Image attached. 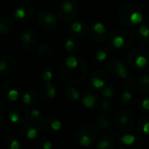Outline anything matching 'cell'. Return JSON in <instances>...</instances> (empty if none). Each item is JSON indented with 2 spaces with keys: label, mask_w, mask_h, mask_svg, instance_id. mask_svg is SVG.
Returning a JSON list of instances; mask_svg holds the SVG:
<instances>
[{
  "label": "cell",
  "mask_w": 149,
  "mask_h": 149,
  "mask_svg": "<svg viewBox=\"0 0 149 149\" xmlns=\"http://www.w3.org/2000/svg\"><path fill=\"white\" fill-rule=\"evenodd\" d=\"M87 75V65L81 58L68 56L63 61L60 68V77L66 85L79 84L86 79Z\"/></svg>",
  "instance_id": "6da1fadb"
},
{
  "label": "cell",
  "mask_w": 149,
  "mask_h": 149,
  "mask_svg": "<svg viewBox=\"0 0 149 149\" xmlns=\"http://www.w3.org/2000/svg\"><path fill=\"white\" fill-rule=\"evenodd\" d=\"M118 18L122 25L127 26H134L143 21L144 13L137 4L127 2L120 7Z\"/></svg>",
  "instance_id": "7a4b0ae2"
},
{
  "label": "cell",
  "mask_w": 149,
  "mask_h": 149,
  "mask_svg": "<svg viewBox=\"0 0 149 149\" xmlns=\"http://www.w3.org/2000/svg\"><path fill=\"white\" fill-rule=\"evenodd\" d=\"M52 7L56 16L66 22L73 20L79 11L78 0H53Z\"/></svg>",
  "instance_id": "3957f363"
},
{
  "label": "cell",
  "mask_w": 149,
  "mask_h": 149,
  "mask_svg": "<svg viewBox=\"0 0 149 149\" xmlns=\"http://www.w3.org/2000/svg\"><path fill=\"white\" fill-rule=\"evenodd\" d=\"M135 40L133 32L126 29H114L107 37L109 45L114 49H123L130 47Z\"/></svg>",
  "instance_id": "277c9868"
},
{
  "label": "cell",
  "mask_w": 149,
  "mask_h": 149,
  "mask_svg": "<svg viewBox=\"0 0 149 149\" xmlns=\"http://www.w3.org/2000/svg\"><path fill=\"white\" fill-rule=\"evenodd\" d=\"M127 60L137 71L149 70V51L144 47H135L130 50L127 54Z\"/></svg>",
  "instance_id": "5b68a950"
},
{
  "label": "cell",
  "mask_w": 149,
  "mask_h": 149,
  "mask_svg": "<svg viewBox=\"0 0 149 149\" xmlns=\"http://www.w3.org/2000/svg\"><path fill=\"white\" fill-rule=\"evenodd\" d=\"M97 138V129L91 125H84L79 127L73 135L75 144L79 147H89L96 141Z\"/></svg>",
  "instance_id": "8992f818"
},
{
  "label": "cell",
  "mask_w": 149,
  "mask_h": 149,
  "mask_svg": "<svg viewBox=\"0 0 149 149\" xmlns=\"http://www.w3.org/2000/svg\"><path fill=\"white\" fill-rule=\"evenodd\" d=\"M55 15V13H52L47 10L39 11L37 15V21L39 27L47 32H54L58 25V18Z\"/></svg>",
  "instance_id": "52a82bcc"
},
{
  "label": "cell",
  "mask_w": 149,
  "mask_h": 149,
  "mask_svg": "<svg viewBox=\"0 0 149 149\" xmlns=\"http://www.w3.org/2000/svg\"><path fill=\"white\" fill-rule=\"evenodd\" d=\"M36 12V4L32 1L25 0L17 4L13 11L16 19L25 22L31 19Z\"/></svg>",
  "instance_id": "ba28073f"
},
{
  "label": "cell",
  "mask_w": 149,
  "mask_h": 149,
  "mask_svg": "<svg viewBox=\"0 0 149 149\" xmlns=\"http://www.w3.org/2000/svg\"><path fill=\"white\" fill-rule=\"evenodd\" d=\"M38 40V32L32 26L24 27L19 36L20 44L25 50H32L37 46Z\"/></svg>",
  "instance_id": "9c48e42d"
},
{
  "label": "cell",
  "mask_w": 149,
  "mask_h": 149,
  "mask_svg": "<svg viewBox=\"0 0 149 149\" xmlns=\"http://www.w3.org/2000/svg\"><path fill=\"white\" fill-rule=\"evenodd\" d=\"M7 115L12 123L19 125H23L30 119V113H28L27 110L20 105H11L7 111Z\"/></svg>",
  "instance_id": "30bf717a"
},
{
  "label": "cell",
  "mask_w": 149,
  "mask_h": 149,
  "mask_svg": "<svg viewBox=\"0 0 149 149\" xmlns=\"http://www.w3.org/2000/svg\"><path fill=\"white\" fill-rule=\"evenodd\" d=\"M115 124L120 132L130 133L134 128V116L128 111L122 110L117 113Z\"/></svg>",
  "instance_id": "8fae6325"
},
{
  "label": "cell",
  "mask_w": 149,
  "mask_h": 149,
  "mask_svg": "<svg viewBox=\"0 0 149 149\" xmlns=\"http://www.w3.org/2000/svg\"><path fill=\"white\" fill-rule=\"evenodd\" d=\"M20 97V90L18 86L11 82L8 81L3 83L1 89V97L5 103H13L17 101Z\"/></svg>",
  "instance_id": "7c38bea8"
},
{
  "label": "cell",
  "mask_w": 149,
  "mask_h": 149,
  "mask_svg": "<svg viewBox=\"0 0 149 149\" xmlns=\"http://www.w3.org/2000/svg\"><path fill=\"white\" fill-rule=\"evenodd\" d=\"M90 39L94 43H102L107 37V31L105 25L101 22H93L89 27Z\"/></svg>",
  "instance_id": "4fadbf2b"
},
{
  "label": "cell",
  "mask_w": 149,
  "mask_h": 149,
  "mask_svg": "<svg viewBox=\"0 0 149 149\" xmlns=\"http://www.w3.org/2000/svg\"><path fill=\"white\" fill-rule=\"evenodd\" d=\"M120 131L113 129L107 132L105 135L102 136V138L99 141L96 149H114L115 148V143L120 140Z\"/></svg>",
  "instance_id": "5bb4252c"
},
{
  "label": "cell",
  "mask_w": 149,
  "mask_h": 149,
  "mask_svg": "<svg viewBox=\"0 0 149 149\" xmlns=\"http://www.w3.org/2000/svg\"><path fill=\"white\" fill-rule=\"evenodd\" d=\"M17 69L16 60L9 54H4L0 61V75L5 79L10 76Z\"/></svg>",
  "instance_id": "9a60e30c"
},
{
  "label": "cell",
  "mask_w": 149,
  "mask_h": 149,
  "mask_svg": "<svg viewBox=\"0 0 149 149\" xmlns=\"http://www.w3.org/2000/svg\"><path fill=\"white\" fill-rule=\"evenodd\" d=\"M119 148L120 149H142L143 141L140 137L127 133L120 138Z\"/></svg>",
  "instance_id": "2e32d148"
},
{
  "label": "cell",
  "mask_w": 149,
  "mask_h": 149,
  "mask_svg": "<svg viewBox=\"0 0 149 149\" xmlns=\"http://www.w3.org/2000/svg\"><path fill=\"white\" fill-rule=\"evenodd\" d=\"M107 69L110 74L123 80H125L129 76L125 64L117 59H113L109 61L107 64Z\"/></svg>",
  "instance_id": "e0dca14e"
},
{
  "label": "cell",
  "mask_w": 149,
  "mask_h": 149,
  "mask_svg": "<svg viewBox=\"0 0 149 149\" xmlns=\"http://www.w3.org/2000/svg\"><path fill=\"white\" fill-rule=\"evenodd\" d=\"M40 127H42L41 125L36 124L29 119L24 124L20 125L19 133H20V135L24 139L34 140L39 134Z\"/></svg>",
  "instance_id": "ac0fdd59"
},
{
  "label": "cell",
  "mask_w": 149,
  "mask_h": 149,
  "mask_svg": "<svg viewBox=\"0 0 149 149\" xmlns=\"http://www.w3.org/2000/svg\"><path fill=\"white\" fill-rule=\"evenodd\" d=\"M39 99L43 103H49L57 96V87L52 82H45L39 90Z\"/></svg>",
  "instance_id": "d6986e66"
},
{
  "label": "cell",
  "mask_w": 149,
  "mask_h": 149,
  "mask_svg": "<svg viewBox=\"0 0 149 149\" xmlns=\"http://www.w3.org/2000/svg\"><path fill=\"white\" fill-rule=\"evenodd\" d=\"M107 82H108V74L104 69L95 70L91 75L90 83L95 89H101L106 87Z\"/></svg>",
  "instance_id": "ffe728a7"
},
{
  "label": "cell",
  "mask_w": 149,
  "mask_h": 149,
  "mask_svg": "<svg viewBox=\"0 0 149 149\" xmlns=\"http://www.w3.org/2000/svg\"><path fill=\"white\" fill-rule=\"evenodd\" d=\"M41 126L43 130L47 133H56L61 129L62 124L58 118L50 116V117L44 119L41 124Z\"/></svg>",
  "instance_id": "44dd1931"
},
{
  "label": "cell",
  "mask_w": 149,
  "mask_h": 149,
  "mask_svg": "<svg viewBox=\"0 0 149 149\" xmlns=\"http://www.w3.org/2000/svg\"><path fill=\"white\" fill-rule=\"evenodd\" d=\"M69 31L76 37H83L88 33L89 28L84 22L73 21L69 25Z\"/></svg>",
  "instance_id": "7402d4cb"
},
{
  "label": "cell",
  "mask_w": 149,
  "mask_h": 149,
  "mask_svg": "<svg viewBox=\"0 0 149 149\" xmlns=\"http://www.w3.org/2000/svg\"><path fill=\"white\" fill-rule=\"evenodd\" d=\"M14 20L9 15H3L0 19V32L2 35L7 34L13 29Z\"/></svg>",
  "instance_id": "603a6c76"
},
{
  "label": "cell",
  "mask_w": 149,
  "mask_h": 149,
  "mask_svg": "<svg viewBox=\"0 0 149 149\" xmlns=\"http://www.w3.org/2000/svg\"><path fill=\"white\" fill-rule=\"evenodd\" d=\"M64 48L65 50V52L69 53V54H74L76 52H78L80 48V42L79 40V39L76 36H72L68 38L64 44Z\"/></svg>",
  "instance_id": "cb8c5ba5"
},
{
  "label": "cell",
  "mask_w": 149,
  "mask_h": 149,
  "mask_svg": "<svg viewBox=\"0 0 149 149\" xmlns=\"http://www.w3.org/2000/svg\"><path fill=\"white\" fill-rule=\"evenodd\" d=\"M39 99V94H38L33 90H29L25 91L22 96V102L26 105H35Z\"/></svg>",
  "instance_id": "d4e9b609"
},
{
  "label": "cell",
  "mask_w": 149,
  "mask_h": 149,
  "mask_svg": "<svg viewBox=\"0 0 149 149\" xmlns=\"http://www.w3.org/2000/svg\"><path fill=\"white\" fill-rule=\"evenodd\" d=\"M2 145L3 149H20L19 141L10 134H7L3 138Z\"/></svg>",
  "instance_id": "484cf974"
},
{
  "label": "cell",
  "mask_w": 149,
  "mask_h": 149,
  "mask_svg": "<svg viewBox=\"0 0 149 149\" xmlns=\"http://www.w3.org/2000/svg\"><path fill=\"white\" fill-rule=\"evenodd\" d=\"M137 40L142 45L149 44V28L146 25H141L137 30Z\"/></svg>",
  "instance_id": "4316f807"
},
{
  "label": "cell",
  "mask_w": 149,
  "mask_h": 149,
  "mask_svg": "<svg viewBox=\"0 0 149 149\" xmlns=\"http://www.w3.org/2000/svg\"><path fill=\"white\" fill-rule=\"evenodd\" d=\"M95 125L101 131H108L111 128V122L109 119L102 114L96 117Z\"/></svg>",
  "instance_id": "83f0119b"
},
{
  "label": "cell",
  "mask_w": 149,
  "mask_h": 149,
  "mask_svg": "<svg viewBox=\"0 0 149 149\" xmlns=\"http://www.w3.org/2000/svg\"><path fill=\"white\" fill-rule=\"evenodd\" d=\"M96 103H97V97L92 92L86 93L82 98V104L84 105L85 107L88 109L93 108L96 105Z\"/></svg>",
  "instance_id": "f1b7e54d"
},
{
  "label": "cell",
  "mask_w": 149,
  "mask_h": 149,
  "mask_svg": "<svg viewBox=\"0 0 149 149\" xmlns=\"http://www.w3.org/2000/svg\"><path fill=\"white\" fill-rule=\"evenodd\" d=\"M52 48L51 46L47 45V44H42L40 45L37 50H36V54L38 57L41 58H46V57H50L52 54Z\"/></svg>",
  "instance_id": "f546056e"
},
{
  "label": "cell",
  "mask_w": 149,
  "mask_h": 149,
  "mask_svg": "<svg viewBox=\"0 0 149 149\" xmlns=\"http://www.w3.org/2000/svg\"><path fill=\"white\" fill-rule=\"evenodd\" d=\"M137 128L141 133L149 134V116L142 117L138 120Z\"/></svg>",
  "instance_id": "4dcf8cb0"
},
{
  "label": "cell",
  "mask_w": 149,
  "mask_h": 149,
  "mask_svg": "<svg viewBox=\"0 0 149 149\" xmlns=\"http://www.w3.org/2000/svg\"><path fill=\"white\" fill-rule=\"evenodd\" d=\"M138 87L139 90L142 93H148L149 92V75H143L140 77L138 81Z\"/></svg>",
  "instance_id": "1f68e13d"
},
{
  "label": "cell",
  "mask_w": 149,
  "mask_h": 149,
  "mask_svg": "<svg viewBox=\"0 0 149 149\" xmlns=\"http://www.w3.org/2000/svg\"><path fill=\"white\" fill-rule=\"evenodd\" d=\"M109 56V51L107 47H103V48H100L94 55V59L97 62H104Z\"/></svg>",
  "instance_id": "d6a6232c"
},
{
  "label": "cell",
  "mask_w": 149,
  "mask_h": 149,
  "mask_svg": "<svg viewBox=\"0 0 149 149\" xmlns=\"http://www.w3.org/2000/svg\"><path fill=\"white\" fill-rule=\"evenodd\" d=\"M40 75H41V77L43 78L44 82H52V80L54 76V72L51 67L45 66L41 69Z\"/></svg>",
  "instance_id": "836d02e7"
},
{
  "label": "cell",
  "mask_w": 149,
  "mask_h": 149,
  "mask_svg": "<svg viewBox=\"0 0 149 149\" xmlns=\"http://www.w3.org/2000/svg\"><path fill=\"white\" fill-rule=\"evenodd\" d=\"M65 96L70 101H72V102L78 101L79 99V97H80L79 91L78 90H76L75 88H72V87H69V88L66 89Z\"/></svg>",
  "instance_id": "e575fe53"
},
{
  "label": "cell",
  "mask_w": 149,
  "mask_h": 149,
  "mask_svg": "<svg viewBox=\"0 0 149 149\" xmlns=\"http://www.w3.org/2000/svg\"><path fill=\"white\" fill-rule=\"evenodd\" d=\"M30 120L36 123V124L41 125L43 120H44V118L42 116L41 112L39 110H38V109H33L30 112Z\"/></svg>",
  "instance_id": "d590c367"
},
{
  "label": "cell",
  "mask_w": 149,
  "mask_h": 149,
  "mask_svg": "<svg viewBox=\"0 0 149 149\" xmlns=\"http://www.w3.org/2000/svg\"><path fill=\"white\" fill-rule=\"evenodd\" d=\"M132 99H133L132 93L130 91H128V90H126L120 96V105L123 107H127L131 104Z\"/></svg>",
  "instance_id": "8d00e7d4"
},
{
  "label": "cell",
  "mask_w": 149,
  "mask_h": 149,
  "mask_svg": "<svg viewBox=\"0 0 149 149\" xmlns=\"http://www.w3.org/2000/svg\"><path fill=\"white\" fill-rule=\"evenodd\" d=\"M101 108L105 112H111L114 109V104L111 98H104L101 103Z\"/></svg>",
  "instance_id": "74e56055"
},
{
  "label": "cell",
  "mask_w": 149,
  "mask_h": 149,
  "mask_svg": "<svg viewBox=\"0 0 149 149\" xmlns=\"http://www.w3.org/2000/svg\"><path fill=\"white\" fill-rule=\"evenodd\" d=\"M115 90L113 87L112 86H106L104 87L103 90H102V96L104 98H111L113 99L115 97Z\"/></svg>",
  "instance_id": "f35d334b"
},
{
  "label": "cell",
  "mask_w": 149,
  "mask_h": 149,
  "mask_svg": "<svg viewBox=\"0 0 149 149\" xmlns=\"http://www.w3.org/2000/svg\"><path fill=\"white\" fill-rule=\"evenodd\" d=\"M38 149H52V143L45 137H40L38 141Z\"/></svg>",
  "instance_id": "ab89813d"
},
{
  "label": "cell",
  "mask_w": 149,
  "mask_h": 149,
  "mask_svg": "<svg viewBox=\"0 0 149 149\" xmlns=\"http://www.w3.org/2000/svg\"><path fill=\"white\" fill-rule=\"evenodd\" d=\"M124 82H125L126 86L130 90H135L138 87V83L136 82L135 78L130 75L124 80Z\"/></svg>",
  "instance_id": "60d3db41"
},
{
  "label": "cell",
  "mask_w": 149,
  "mask_h": 149,
  "mask_svg": "<svg viewBox=\"0 0 149 149\" xmlns=\"http://www.w3.org/2000/svg\"><path fill=\"white\" fill-rule=\"evenodd\" d=\"M141 108L144 111H149V97L143 98L141 101Z\"/></svg>",
  "instance_id": "b9f144b4"
}]
</instances>
